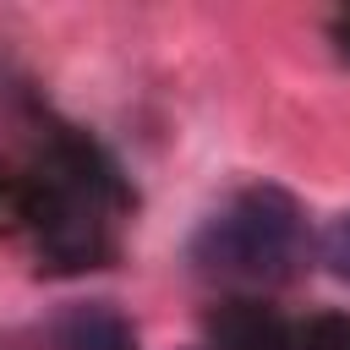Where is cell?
Returning <instances> with one entry per match:
<instances>
[{"label":"cell","mask_w":350,"mask_h":350,"mask_svg":"<svg viewBox=\"0 0 350 350\" xmlns=\"http://www.w3.org/2000/svg\"><path fill=\"white\" fill-rule=\"evenodd\" d=\"M328 33H334V49H339V55L350 60V11H345V16H339V22L328 27Z\"/></svg>","instance_id":"cell-5"},{"label":"cell","mask_w":350,"mask_h":350,"mask_svg":"<svg viewBox=\"0 0 350 350\" xmlns=\"http://www.w3.org/2000/svg\"><path fill=\"white\" fill-rule=\"evenodd\" d=\"M306 252V213L284 186H246L191 235V268L219 284H284Z\"/></svg>","instance_id":"cell-1"},{"label":"cell","mask_w":350,"mask_h":350,"mask_svg":"<svg viewBox=\"0 0 350 350\" xmlns=\"http://www.w3.org/2000/svg\"><path fill=\"white\" fill-rule=\"evenodd\" d=\"M317 257H323V268H328L339 284H350V213L328 219V230L317 235Z\"/></svg>","instance_id":"cell-4"},{"label":"cell","mask_w":350,"mask_h":350,"mask_svg":"<svg viewBox=\"0 0 350 350\" xmlns=\"http://www.w3.org/2000/svg\"><path fill=\"white\" fill-rule=\"evenodd\" d=\"M290 350H350V317H312L301 328H290Z\"/></svg>","instance_id":"cell-3"},{"label":"cell","mask_w":350,"mask_h":350,"mask_svg":"<svg viewBox=\"0 0 350 350\" xmlns=\"http://www.w3.org/2000/svg\"><path fill=\"white\" fill-rule=\"evenodd\" d=\"M60 350H131V328L109 306H77L60 323Z\"/></svg>","instance_id":"cell-2"}]
</instances>
